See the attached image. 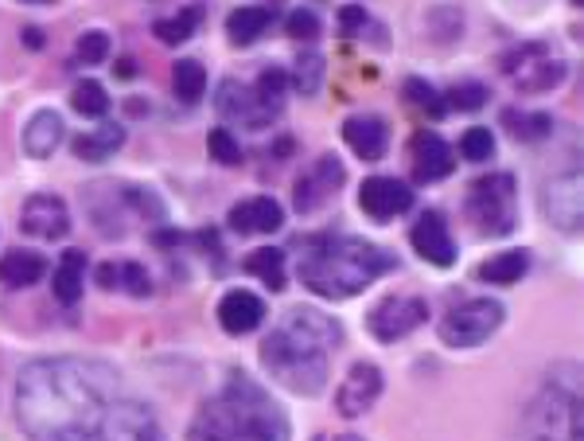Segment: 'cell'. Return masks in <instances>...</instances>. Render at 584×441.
<instances>
[{
    "label": "cell",
    "mask_w": 584,
    "mask_h": 441,
    "mask_svg": "<svg viewBox=\"0 0 584 441\" xmlns=\"http://www.w3.org/2000/svg\"><path fill=\"white\" fill-rule=\"evenodd\" d=\"M118 371L98 360H36L17 387V414L32 441H98Z\"/></svg>",
    "instance_id": "6da1fadb"
},
{
    "label": "cell",
    "mask_w": 584,
    "mask_h": 441,
    "mask_svg": "<svg viewBox=\"0 0 584 441\" xmlns=\"http://www.w3.org/2000/svg\"><path fill=\"white\" fill-rule=\"evenodd\" d=\"M343 332L320 309H292L261 344L265 371L296 394H320L328 383V355L340 348Z\"/></svg>",
    "instance_id": "7a4b0ae2"
},
{
    "label": "cell",
    "mask_w": 584,
    "mask_h": 441,
    "mask_svg": "<svg viewBox=\"0 0 584 441\" xmlns=\"http://www.w3.org/2000/svg\"><path fill=\"white\" fill-rule=\"evenodd\" d=\"M191 441H289V418L250 375H230L226 387L199 407Z\"/></svg>",
    "instance_id": "3957f363"
},
{
    "label": "cell",
    "mask_w": 584,
    "mask_h": 441,
    "mask_svg": "<svg viewBox=\"0 0 584 441\" xmlns=\"http://www.w3.org/2000/svg\"><path fill=\"white\" fill-rule=\"evenodd\" d=\"M397 265V258L390 250L374 247L355 234H332V239H309L301 254V281L320 293V298H355L363 293L371 281H379L382 273H390Z\"/></svg>",
    "instance_id": "277c9868"
},
{
    "label": "cell",
    "mask_w": 584,
    "mask_h": 441,
    "mask_svg": "<svg viewBox=\"0 0 584 441\" xmlns=\"http://www.w3.org/2000/svg\"><path fill=\"white\" fill-rule=\"evenodd\" d=\"M467 219L487 234H511L518 227V184L511 172H487L467 188Z\"/></svg>",
    "instance_id": "5b68a950"
},
{
    "label": "cell",
    "mask_w": 584,
    "mask_h": 441,
    "mask_svg": "<svg viewBox=\"0 0 584 441\" xmlns=\"http://www.w3.org/2000/svg\"><path fill=\"white\" fill-rule=\"evenodd\" d=\"M503 71L522 94H545V90L561 87L568 67L561 56H553L550 43H522L503 56Z\"/></svg>",
    "instance_id": "8992f818"
},
{
    "label": "cell",
    "mask_w": 584,
    "mask_h": 441,
    "mask_svg": "<svg viewBox=\"0 0 584 441\" xmlns=\"http://www.w3.org/2000/svg\"><path fill=\"white\" fill-rule=\"evenodd\" d=\"M530 441H581V402L573 391L550 387L526 414Z\"/></svg>",
    "instance_id": "52a82bcc"
},
{
    "label": "cell",
    "mask_w": 584,
    "mask_h": 441,
    "mask_svg": "<svg viewBox=\"0 0 584 441\" xmlns=\"http://www.w3.org/2000/svg\"><path fill=\"white\" fill-rule=\"evenodd\" d=\"M499 324H503V305L495 298H472L464 305L449 309L436 332L449 348H480Z\"/></svg>",
    "instance_id": "ba28073f"
},
{
    "label": "cell",
    "mask_w": 584,
    "mask_h": 441,
    "mask_svg": "<svg viewBox=\"0 0 584 441\" xmlns=\"http://www.w3.org/2000/svg\"><path fill=\"white\" fill-rule=\"evenodd\" d=\"M425 321H429L425 298H402V293H394V298H382L379 305L371 309L366 329H371V337L382 340V344H394V340L410 337V332L421 329Z\"/></svg>",
    "instance_id": "9c48e42d"
},
{
    "label": "cell",
    "mask_w": 584,
    "mask_h": 441,
    "mask_svg": "<svg viewBox=\"0 0 584 441\" xmlns=\"http://www.w3.org/2000/svg\"><path fill=\"white\" fill-rule=\"evenodd\" d=\"M348 180V172H343L340 157L324 153L316 157V161L309 164V169L301 172V180H296V188H292V203H296V211L301 216H309V211H316L320 203L328 200V196L335 192V188Z\"/></svg>",
    "instance_id": "30bf717a"
},
{
    "label": "cell",
    "mask_w": 584,
    "mask_h": 441,
    "mask_svg": "<svg viewBox=\"0 0 584 441\" xmlns=\"http://www.w3.org/2000/svg\"><path fill=\"white\" fill-rule=\"evenodd\" d=\"M379 394H382V371L374 363H355L348 371V379L340 383V391H335V410L343 418H363L379 402Z\"/></svg>",
    "instance_id": "8fae6325"
},
{
    "label": "cell",
    "mask_w": 584,
    "mask_h": 441,
    "mask_svg": "<svg viewBox=\"0 0 584 441\" xmlns=\"http://www.w3.org/2000/svg\"><path fill=\"white\" fill-rule=\"evenodd\" d=\"M359 208L374 219H394L413 208V192L410 184H402V180L394 177H371L359 188Z\"/></svg>",
    "instance_id": "7c38bea8"
},
{
    "label": "cell",
    "mask_w": 584,
    "mask_h": 441,
    "mask_svg": "<svg viewBox=\"0 0 584 441\" xmlns=\"http://www.w3.org/2000/svg\"><path fill=\"white\" fill-rule=\"evenodd\" d=\"M410 153H413V177L421 184H436V180L452 177V169H456V153H452V144L441 133H417Z\"/></svg>",
    "instance_id": "4fadbf2b"
},
{
    "label": "cell",
    "mask_w": 584,
    "mask_h": 441,
    "mask_svg": "<svg viewBox=\"0 0 584 441\" xmlns=\"http://www.w3.org/2000/svg\"><path fill=\"white\" fill-rule=\"evenodd\" d=\"M20 227H24L32 239H63L71 231V216H67V203L59 196H32L20 211Z\"/></svg>",
    "instance_id": "5bb4252c"
},
{
    "label": "cell",
    "mask_w": 584,
    "mask_h": 441,
    "mask_svg": "<svg viewBox=\"0 0 584 441\" xmlns=\"http://www.w3.org/2000/svg\"><path fill=\"white\" fill-rule=\"evenodd\" d=\"M410 242L421 258H429L433 265H452L456 262V242H452V231L444 223L441 211H425V216L413 223Z\"/></svg>",
    "instance_id": "9a60e30c"
},
{
    "label": "cell",
    "mask_w": 584,
    "mask_h": 441,
    "mask_svg": "<svg viewBox=\"0 0 584 441\" xmlns=\"http://www.w3.org/2000/svg\"><path fill=\"white\" fill-rule=\"evenodd\" d=\"M230 231L238 234H273L281 231L284 211L273 196H253V200H242L230 208Z\"/></svg>",
    "instance_id": "2e32d148"
},
{
    "label": "cell",
    "mask_w": 584,
    "mask_h": 441,
    "mask_svg": "<svg viewBox=\"0 0 584 441\" xmlns=\"http://www.w3.org/2000/svg\"><path fill=\"white\" fill-rule=\"evenodd\" d=\"M343 141H348L351 153L363 157V161H382L390 144L386 121L374 118V113H351V118L343 121Z\"/></svg>",
    "instance_id": "e0dca14e"
},
{
    "label": "cell",
    "mask_w": 584,
    "mask_h": 441,
    "mask_svg": "<svg viewBox=\"0 0 584 441\" xmlns=\"http://www.w3.org/2000/svg\"><path fill=\"white\" fill-rule=\"evenodd\" d=\"M261 321H265V301H261L258 293H250V289H234V293H226V298L219 301V324L230 337H245V332H253Z\"/></svg>",
    "instance_id": "ac0fdd59"
},
{
    "label": "cell",
    "mask_w": 584,
    "mask_h": 441,
    "mask_svg": "<svg viewBox=\"0 0 584 441\" xmlns=\"http://www.w3.org/2000/svg\"><path fill=\"white\" fill-rule=\"evenodd\" d=\"M219 113L230 121H242V126H269L273 121V113L265 110V106L258 102V94H253V87H245V82H222L219 87Z\"/></svg>",
    "instance_id": "d6986e66"
},
{
    "label": "cell",
    "mask_w": 584,
    "mask_h": 441,
    "mask_svg": "<svg viewBox=\"0 0 584 441\" xmlns=\"http://www.w3.org/2000/svg\"><path fill=\"white\" fill-rule=\"evenodd\" d=\"M545 216L561 227V231H576L581 227V177L565 172L545 188Z\"/></svg>",
    "instance_id": "ffe728a7"
},
{
    "label": "cell",
    "mask_w": 584,
    "mask_h": 441,
    "mask_svg": "<svg viewBox=\"0 0 584 441\" xmlns=\"http://www.w3.org/2000/svg\"><path fill=\"white\" fill-rule=\"evenodd\" d=\"M63 118H59L56 110H40L32 121H28L24 129V149L28 157H36V161H43V157H51L59 149V141H63Z\"/></svg>",
    "instance_id": "44dd1931"
},
{
    "label": "cell",
    "mask_w": 584,
    "mask_h": 441,
    "mask_svg": "<svg viewBox=\"0 0 584 441\" xmlns=\"http://www.w3.org/2000/svg\"><path fill=\"white\" fill-rule=\"evenodd\" d=\"M43 273H48V258L36 254V250H9V254L0 258V281L12 289L36 285Z\"/></svg>",
    "instance_id": "7402d4cb"
},
{
    "label": "cell",
    "mask_w": 584,
    "mask_h": 441,
    "mask_svg": "<svg viewBox=\"0 0 584 441\" xmlns=\"http://www.w3.org/2000/svg\"><path fill=\"white\" fill-rule=\"evenodd\" d=\"M82 278H87V254L82 250H67L59 258L56 273H51V289H56V298L63 305H74L82 298Z\"/></svg>",
    "instance_id": "603a6c76"
},
{
    "label": "cell",
    "mask_w": 584,
    "mask_h": 441,
    "mask_svg": "<svg viewBox=\"0 0 584 441\" xmlns=\"http://www.w3.org/2000/svg\"><path fill=\"white\" fill-rule=\"evenodd\" d=\"M125 144V129L121 126H98L90 129V133H79L74 137V157H82V161H105V157H113Z\"/></svg>",
    "instance_id": "cb8c5ba5"
},
{
    "label": "cell",
    "mask_w": 584,
    "mask_h": 441,
    "mask_svg": "<svg viewBox=\"0 0 584 441\" xmlns=\"http://www.w3.org/2000/svg\"><path fill=\"white\" fill-rule=\"evenodd\" d=\"M94 278L102 289H125L133 298H144V293H149V273H144L141 262H105V265H98Z\"/></svg>",
    "instance_id": "d4e9b609"
},
{
    "label": "cell",
    "mask_w": 584,
    "mask_h": 441,
    "mask_svg": "<svg viewBox=\"0 0 584 441\" xmlns=\"http://www.w3.org/2000/svg\"><path fill=\"white\" fill-rule=\"evenodd\" d=\"M526 270H530L526 250H506V254H495L480 265V281H491V285H514Z\"/></svg>",
    "instance_id": "484cf974"
},
{
    "label": "cell",
    "mask_w": 584,
    "mask_h": 441,
    "mask_svg": "<svg viewBox=\"0 0 584 441\" xmlns=\"http://www.w3.org/2000/svg\"><path fill=\"white\" fill-rule=\"evenodd\" d=\"M269 20H273V12L269 9H258V4H245V9H234L230 12V20H226V36L234 43H253L258 40L261 32L269 28Z\"/></svg>",
    "instance_id": "4316f807"
},
{
    "label": "cell",
    "mask_w": 584,
    "mask_h": 441,
    "mask_svg": "<svg viewBox=\"0 0 584 441\" xmlns=\"http://www.w3.org/2000/svg\"><path fill=\"white\" fill-rule=\"evenodd\" d=\"M245 270H250L261 285H269V293H281L284 289V254L281 250H273V247L253 250V254L245 258Z\"/></svg>",
    "instance_id": "83f0119b"
},
{
    "label": "cell",
    "mask_w": 584,
    "mask_h": 441,
    "mask_svg": "<svg viewBox=\"0 0 584 441\" xmlns=\"http://www.w3.org/2000/svg\"><path fill=\"white\" fill-rule=\"evenodd\" d=\"M172 87H175V98H180V102H188V106L199 102L207 90V71L195 63V59H180L172 71Z\"/></svg>",
    "instance_id": "f1b7e54d"
},
{
    "label": "cell",
    "mask_w": 584,
    "mask_h": 441,
    "mask_svg": "<svg viewBox=\"0 0 584 441\" xmlns=\"http://www.w3.org/2000/svg\"><path fill=\"white\" fill-rule=\"evenodd\" d=\"M199 28V4H191V9H183V12H175V17H168V20H157V40L160 43H172V48H180V43H188L191 40V32Z\"/></svg>",
    "instance_id": "f546056e"
},
{
    "label": "cell",
    "mask_w": 584,
    "mask_h": 441,
    "mask_svg": "<svg viewBox=\"0 0 584 441\" xmlns=\"http://www.w3.org/2000/svg\"><path fill=\"white\" fill-rule=\"evenodd\" d=\"M284 90H289V74H284L281 67H265V71L258 74V82H253V94H258V102L265 106L273 118L281 113Z\"/></svg>",
    "instance_id": "4dcf8cb0"
},
{
    "label": "cell",
    "mask_w": 584,
    "mask_h": 441,
    "mask_svg": "<svg viewBox=\"0 0 584 441\" xmlns=\"http://www.w3.org/2000/svg\"><path fill=\"white\" fill-rule=\"evenodd\" d=\"M71 106L82 113V118H105V113H110V94H105L102 82L82 79L79 87L71 90Z\"/></svg>",
    "instance_id": "1f68e13d"
},
{
    "label": "cell",
    "mask_w": 584,
    "mask_h": 441,
    "mask_svg": "<svg viewBox=\"0 0 584 441\" xmlns=\"http://www.w3.org/2000/svg\"><path fill=\"white\" fill-rule=\"evenodd\" d=\"M405 102H410L417 113H425V118H433V121H441L444 113H449V106H444L441 90L429 87L425 79H410V82H405Z\"/></svg>",
    "instance_id": "d6a6232c"
},
{
    "label": "cell",
    "mask_w": 584,
    "mask_h": 441,
    "mask_svg": "<svg viewBox=\"0 0 584 441\" xmlns=\"http://www.w3.org/2000/svg\"><path fill=\"white\" fill-rule=\"evenodd\" d=\"M503 126L511 129L518 141H542L545 133L553 129V121L545 113H526V110H506L503 113Z\"/></svg>",
    "instance_id": "836d02e7"
},
{
    "label": "cell",
    "mask_w": 584,
    "mask_h": 441,
    "mask_svg": "<svg viewBox=\"0 0 584 441\" xmlns=\"http://www.w3.org/2000/svg\"><path fill=\"white\" fill-rule=\"evenodd\" d=\"M320 82H324V56H316V51H304L301 59H296V74H292V87L301 90L304 98L316 94Z\"/></svg>",
    "instance_id": "e575fe53"
},
{
    "label": "cell",
    "mask_w": 584,
    "mask_h": 441,
    "mask_svg": "<svg viewBox=\"0 0 584 441\" xmlns=\"http://www.w3.org/2000/svg\"><path fill=\"white\" fill-rule=\"evenodd\" d=\"M444 106L456 113H475L487 106V87L483 82H456V87L449 90V98H444Z\"/></svg>",
    "instance_id": "d590c367"
},
{
    "label": "cell",
    "mask_w": 584,
    "mask_h": 441,
    "mask_svg": "<svg viewBox=\"0 0 584 441\" xmlns=\"http://www.w3.org/2000/svg\"><path fill=\"white\" fill-rule=\"evenodd\" d=\"M460 157H467V161H491V157H495V137L483 126L467 129V133L460 137Z\"/></svg>",
    "instance_id": "8d00e7d4"
},
{
    "label": "cell",
    "mask_w": 584,
    "mask_h": 441,
    "mask_svg": "<svg viewBox=\"0 0 584 441\" xmlns=\"http://www.w3.org/2000/svg\"><path fill=\"white\" fill-rule=\"evenodd\" d=\"M207 149H211V157L219 164H242V144H238V137L230 129H211Z\"/></svg>",
    "instance_id": "74e56055"
},
{
    "label": "cell",
    "mask_w": 584,
    "mask_h": 441,
    "mask_svg": "<svg viewBox=\"0 0 584 441\" xmlns=\"http://www.w3.org/2000/svg\"><path fill=\"white\" fill-rule=\"evenodd\" d=\"M105 56H110V36L105 32H82V40H79L82 63H102Z\"/></svg>",
    "instance_id": "f35d334b"
},
{
    "label": "cell",
    "mask_w": 584,
    "mask_h": 441,
    "mask_svg": "<svg viewBox=\"0 0 584 441\" xmlns=\"http://www.w3.org/2000/svg\"><path fill=\"white\" fill-rule=\"evenodd\" d=\"M284 28H289L292 40H316V36H320V20L312 17L309 9H296V12H292V17L284 20Z\"/></svg>",
    "instance_id": "ab89813d"
},
{
    "label": "cell",
    "mask_w": 584,
    "mask_h": 441,
    "mask_svg": "<svg viewBox=\"0 0 584 441\" xmlns=\"http://www.w3.org/2000/svg\"><path fill=\"white\" fill-rule=\"evenodd\" d=\"M343 28H348V32H351V28H359V24H366V12L363 9H359V4H348V9H343Z\"/></svg>",
    "instance_id": "60d3db41"
},
{
    "label": "cell",
    "mask_w": 584,
    "mask_h": 441,
    "mask_svg": "<svg viewBox=\"0 0 584 441\" xmlns=\"http://www.w3.org/2000/svg\"><path fill=\"white\" fill-rule=\"evenodd\" d=\"M24 43L32 51H40L43 48V32H40V28H24Z\"/></svg>",
    "instance_id": "b9f144b4"
},
{
    "label": "cell",
    "mask_w": 584,
    "mask_h": 441,
    "mask_svg": "<svg viewBox=\"0 0 584 441\" xmlns=\"http://www.w3.org/2000/svg\"><path fill=\"white\" fill-rule=\"evenodd\" d=\"M133 74H137L133 59H118V79H133Z\"/></svg>",
    "instance_id": "7bdbcfd3"
},
{
    "label": "cell",
    "mask_w": 584,
    "mask_h": 441,
    "mask_svg": "<svg viewBox=\"0 0 584 441\" xmlns=\"http://www.w3.org/2000/svg\"><path fill=\"white\" fill-rule=\"evenodd\" d=\"M320 441H363V438H355V433H335V438H320Z\"/></svg>",
    "instance_id": "ee69618b"
}]
</instances>
